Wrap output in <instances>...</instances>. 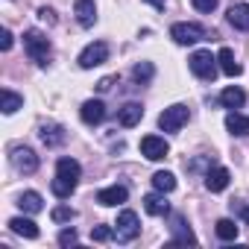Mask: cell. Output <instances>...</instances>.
Segmentation results:
<instances>
[{
  "mask_svg": "<svg viewBox=\"0 0 249 249\" xmlns=\"http://www.w3.org/2000/svg\"><path fill=\"white\" fill-rule=\"evenodd\" d=\"M188 117H191L188 106H170V108H164V111L159 114V126H161L164 132H179L185 123H188Z\"/></svg>",
  "mask_w": 249,
  "mask_h": 249,
  "instance_id": "3",
  "label": "cell"
},
{
  "mask_svg": "<svg viewBox=\"0 0 249 249\" xmlns=\"http://www.w3.org/2000/svg\"><path fill=\"white\" fill-rule=\"evenodd\" d=\"M38 18H41L44 24H56V12H53V9H47V6H41V9H38Z\"/></svg>",
  "mask_w": 249,
  "mask_h": 249,
  "instance_id": "33",
  "label": "cell"
},
{
  "mask_svg": "<svg viewBox=\"0 0 249 249\" xmlns=\"http://www.w3.org/2000/svg\"><path fill=\"white\" fill-rule=\"evenodd\" d=\"M138 231H141V220H138V214L135 211H120L117 214V223H114V237L120 240V243H129V240H135L138 237Z\"/></svg>",
  "mask_w": 249,
  "mask_h": 249,
  "instance_id": "2",
  "label": "cell"
},
{
  "mask_svg": "<svg viewBox=\"0 0 249 249\" xmlns=\"http://www.w3.org/2000/svg\"><path fill=\"white\" fill-rule=\"evenodd\" d=\"M153 188L161 191V194H170V191L176 188V176H173L170 170H159V173L153 176Z\"/></svg>",
  "mask_w": 249,
  "mask_h": 249,
  "instance_id": "24",
  "label": "cell"
},
{
  "mask_svg": "<svg viewBox=\"0 0 249 249\" xmlns=\"http://www.w3.org/2000/svg\"><path fill=\"white\" fill-rule=\"evenodd\" d=\"M50 188H53V194H56L59 199H68V196L76 191V185H71V182H65V179H59V176L53 179V185H50Z\"/></svg>",
  "mask_w": 249,
  "mask_h": 249,
  "instance_id": "28",
  "label": "cell"
},
{
  "mask_svg": "<svg viewBox=\"0 0 249 249\" xmlns=\"http://www.w3.org/2000/svg\"><path fill=\"white\" fill-rule=\"evenodd\" d=\"M188 62H191V71L199 79H214L217 76V56H211V50H196Z\"/></svg>",
  "mask_w": 249,
  "mask_h": 249,
  "instance_id": "4",
  "label": "cell"
},
{
  "mask_svg": "<svg viewBox=\"0 0 249 249\" xmlns=\"http://www.w3.org/2000/svg\"><path fill=\"white\" fill-rule=\"evenodd\" d=\"M229 24H231L234 30L249 33V3H234V6L229 9Z\"/></svg>",
  "mask_w": 249,
  "mask_h": 249,
  "instance_id": "17",
  "label": "cell"
},
{
  "mask_svg": "<svg viewBox=\"0 0 249 249\" xmlns=\"http://www.w3.org/2000/svg\"><path fill=\"white\" fill-rule=\"evenodd\" d=\"M229 179H231V173H229L226 167H211V170L205 173V188H208L211 194H220V191L229 188Z\"/></svg>",
  "mask_w": 249,
  "mask_h": 249,
  "instance_id": "12",
  "label": "cell"
},
{
  "mask_svg": "<svg viewBox=\"0 0 249 249\" xmlns=\"http://www.w3.org/2000/svg\"><path fill=\"white\" fill-rule=\"evenodd\" d=\"M76 240H79V237H76L73 229H62V231H59V246H73Z\"/></svg>",
  "mask_w": 249,
  "mask_h": 249,
  "instance_id": "31",
  "label": "cell"
},
{
  "mask_svg": "<svg viewBox=\"0 0 249 249\" xmlns=\"http://www.w3.org/2000/svg\"><path fill=\"white\" fill-rule=\"evenodd\" d=\"M9 229H12L18 237H27V240H36V237H38V226H36L30 217H12V220H9Z\"/></svg>",
  "mask_w": 249,
  "mask_h": 249,
  "instance_id": "16",
  "label": "cell"
},
{
  "mask_svg": "<svg viewBox=\"0 0 249 249\" xmlns=\"http://www.w3.org/2000/svg\"><path fill=\"white\" fill-rule=\"evenodd\" d=\"M12 41H15V38H12V33H9V30H3V36H0V47H3V50H12Z\"/></svg>",
  "mask_w": 249,
  "mask_h": 249,
  "instance_id": "34",
  "label": "cell"
},
{
  "mask_svg": "<svg viewBox=\"0 0 249 249\" xmlns=\"http://www.w3.org/2000/svg\"><path fill=\"white\" fill-rule=\"evenodd\" d=\"M170 38L176 41V44H196V41H202L205 38V30L199 27V24H173L170 27Z\"/></svg>",
  "mask_w": 249,
  "mask_h": 249,
  "instance_id": "5",
  "label": "cell"
},
{
  "mask_svg": "<svg viewBox=\"0 0 249 249\" xmlns=\"http://www.w3.org/2000/svg\"><path fill=\"white\" fill-rule=\"evenodd\" d=\"M226 129H229L231 135H237V138L249 135V117H243V114H237V111H229V114H226Z\"/></svg>",
  "mask_w": 249,
  "mask_h": 249,
  "instance_id": "18",
  "label": "cell"
},
{
  "mask_svg": "<svg viewBox=\"0 0 249 249\" xmlns=\"http://www.w3.org/2000/svg\"><path fill=\"white\" fill-rule=\"evenodd\" d=\"M79 114H82V120L88 123V126H97V123L106 120V106H103V100H85Z\"/></svg>",
  "mask_w": 249,
  "mask_h": 249,
  "instance_id": "10",
  "label": "cell"
},
{
  "mask_svg": "<svg viewBox=\"0 0 249 249\" xmlns=\"http://www.w3.org/2000/svg\"><path fill=\"white\" fill-rule=\"evenodd\" d=\"M217 62H220V71H223L226 76H240V65L234 62V53H231L229 47H220Z\"/></svg>",
  "mask_w": 249,
  "mask_h": 249,
  "instance_id": "20",
  "label": "cell"
},
{
  "mask_svg": "<svg viewBox=\"0 0 249 249\" xmlns=\"http://www.w3.org/2000/svg\"><path fill=\"white\" fill-rule=\"evenodd\" d=\"M167 153H170V144H167L161 135H144V138H141V156H144V159L161 161Z\"/></svg>",
  "mask_w": 249,
  "mask_h": 249,
  "instance_id": "7",
  "label": "cell"
},
{
  "mask_svg": "<svg viewBox=\"0 0 249 249\" xmlns=\"http://www.w3.org/2000/svg\"><path fill=\"white\" fill-rule=\"evenodd\" d=\"M240 217H243V220L249 223V205H246V208H240Z\"/></svg>",
  "mask_w": 249,
  "mask_h": 249,
  "instance_id": "37",
  "label": "cell"
},
{
  "mask_svg": "<svg viewBox=\"0 0 249 249\" xmlns=\"http://www.w3.org/2000/svg\"><path fill=\"white\" fill-rule=\"evenodd\" d=\"M18 205H21L27 214H38V211L44 208V202H41V194H36V191H27V194H21Z\"/></svg>",
  "mask_w": 249,
  "mask_h": 249,
  "instance_id": "23",
  "label": "cell"
},
{
  "mask_svg": "<svg viewBox=\"0 0 249 249\" xmlns=\"http://www.w3.org/2000/svg\"><path fill=\"white\" fill-rule=\"evenodd\" d=\"M196 12H214L217 9V0H191Z\"/></svg>",
  "mask_w": 249,
  "mask_h": 249,
  "instance_id": "32",
  "label": "cell"
},
{
  "mask_svg": "<svg viewBox=\"0 0 249 249\" xmlns=\"http://www.w3.org/2000/svg\"><path fill=\"white\" fill-rule=\"evenodd\" d=\"M147 3H150V6H156V9H164L167 0H147Z\"/></svg>",
  "mask_w": 249,
  "mask_h": 249,
  "instance_id": "36",
  "label": "cell"
},
{
  "mask_svg": "<svg viewBox=\"0 0 249 249\" xmlns=\"http://www.w3.org/2000/svg\"><path fill=\"white\" fill-rule=\"evenodd\" d=\"M153 73H156V68H153L150 62H138V65L132 68V79H135V82H141V85H144V82H150V79H153Z\"/></svg>",
  "mask_w": 249,
  "mask_h": 249,
  "instance_id": "27",
  "label": "cell"
},
{
  "mask_svg": "<svg viewBox=\"0 0 249 249\" xmlns=\"http://www.w3.org/2000/svg\"><path fill=\"white\" fill-rule=\"evenodd\" d=\"M243 100H246V94L240 91V88H223V94H220V103L226 106V108H240L243 106Z\"/></svg>",
  "mask_w": 249,
  "mask_h": 249,
  "instance_id": "22",
  "label": "cell"
},
{
  "mask_svg": "<svg viewBox=\"0 0 249 249\" xmlns=\"http://www.w3.org/2000/svg\"><path fill=\"white\" fill-rule=\"evenodd\" d=\"M108 59V44L106 41H94V44H88L82 53H79V68H85V71H91V68H97V65H103Z\"/></svg>",
  "mask_w": 249,
  "mask_h": 249,
  "instance_id": "6",
  "label": "cell"
},
{
  "mask_svg": "<svg viewBox=\"0 0 249 249\" xmlns=\"http://www.w3.org/2000/svg\"><path fill=\"white\" fill-rule=\"evenodd\" d=\"M12 164H15L21 173H36V170H38V156H36L30 147H15V150H12Z\"/></svg>",
  "mask_w": 249,
  "mask_h": 249,
  "instance_id": "8",
  "label": "cell"
},
{
  "mask_svg": "<svg viewBox=\"0 0 249 249\" xmlns=\"http://www.w3.org/2000/svg\"><path fill=\"white\" fill-rule=\"evenodd\" d=\"M126 196H129V191L123 188V185H111V188H103V191L97 194V202L106 205V208H111V205L126 202Z\"/></svg>",
  "mask_w": 249,
  "mask_h": 249,
  "instance_id": "13",
  "label": "cell"
},
{
  "mask_svg": "<svg viewBox=\"0 0 249 249\" xmlns=\"http://www.w3.org/2000/svg\"><path fill=\"white\" fill-rule=\"evenodd\" d=\"M141 117H144V106L141 103H126L123 108H117V123H120V126H126V129L138 126Z\"/></svg>",
  "mask_w": 249,
  "mask_h": 249,
  "instance_id": "9",
  "label": "cell"
},
{
  "mask_svg": "<svg viewBox=\"0 0 249 249\" xmlns=\"http://www.w3.org/2000/svg\"><path fill=\"white\" fill-rule=\"evenodd\" d=\"M173 231H176V240H173V243H194V240H196V237H194V231L185 226V220H182V217H176V220H173Z\"/></svg>",
  "mask_w": 249,
  "mask_h": 249,
  "instance_id": "26",
  "label": "cell"
},
{
  "mask_svg": "<svg viewBox=\"0 0 249 249\" xmlns=\"http://www.w3.org/2000/svg\"><path fill=\"white\" fill-rule=\"evenodd\" d=\"M144 211L153 214V217H164V214L170 211V202L164 199L161 191H159V194H147V196H144Z\"/></svg>",
  "mask_w": 249,
  "mask_h": 249,
  "instance_id": "15",
  "label": "cell"
},
{
  "mask_svg": "<svg viewBox=\"0 0 249 249\" xmlns=\"http://www.w3.org/2000/svg\"><path fill=\"white\" fill-rule=\"evenodd\" d=\"M0 108H3V114H15L18 108H24V97L9 91V88H3L0 91Z\"/></svg>",
  "mask_w": 249,
  "mask_h": 249,
  "instance_id": "19",
  "label": "cell"
},
{
  "mask_svg": "<svg viewBox=\"0 0 249 249\" xmlns=\"http://www.w3.org/2000/svg\"><path fill=\"white\" fill-rule=\"evenodd\" d=\"M24 47H27V53H30L33 62L47 65V59H50V41H47L44 33H38V30H27V33H24Z\"/></svg>",
  "mask_w": 249,
  "mask_h": 249,
  "instance_id": "1",
  "label": "cell"
},
{
  "mask_svg": "<svg viewBox=\"0 0 249 249\" xmlns=\"http://www.w3.org/2000/svg\"><path fill=\"white\" fill-rule=\"evenodd\" d=\"M56 176L59 179H65V182H71V185H76L79 182V176H82V167H79V161H73V159H59L56 161Z\"/></svg>",
  "mask_w": 249,
  "mask_h": 249,
  "instance_id": "11",
  "label": "cell"
},
{
  "mask_svg": "<svg viewBox=\"0 0 249 249\" xmlns=\"http://www.w3.org/2000/svg\"><path fill=\"white\" fill-rule=\"evenodd\" d=\"M217 237H220V240H237V226H234V220H229V217L217 220Z\"/></svg>",
  "mask_w": 249,
  "mask_h": 249,
  "instance_id": "25",
  "label": "cell"
},
{
  "mask_svg": "<svg viewBox=\"0 0 249 249\" xmlns=\"http://www.w3.org/2000/svg\"><path fill=\"white\" fill-rule=\"evenodd\" d=\"M73 15L82 27H94L97 24V6H94V0H76L73 3Z\"/></svg>",
  "mask_w": 249,
  "mask_h": 249,
  "instance_id": "14",
  "label": "cell"
},
{
  "mask_svg": "<svg viewBox=\"0 0 249 249\" xmlns=\"http://www.w3.org/2000/svg\"><path fill=\"white\" fill-rule=\"evenodd\" d=\"M50 217H53V223H71V220L76 217V211H73L71 205H56V208L50 211Z\"/></svg>",
  "mask_w": 249,
  "mask_h": 249,
  "instance_id": "29",
  "label": "cell"
},
{
  "mask_svg": "<svg viewBox=\"0 0 249 249\" xmlns=\"http://www.w3.org/2000/svg\"><path fill=\"white\" fill-rule=\"evenodd\" d=\"M111 237H114V231L108 226H94V231H91V240H97V243H106Z\"/></svg>",
  "mask_w": 249,
  "mask_h": 249,
  "instance_id": "30",
  "label": "cell"
},
{
  "mask_svg": "<svg viewBox=\"0 0 249 249\" xmlns=\"http://www.w3.org/2000/svg\"><path fill=\"white\" fill-rule=\"evenodd\" d=\"M41 141L47 147H59L65 141V129L59 126V123H44V126H41Z\"/></svg>",
  "mask_w": 249,
  "mask_h": 249,
  "instance_id": "21",
  "label": "cell"
},
{
  "mask_svg": "<svg viewBox=\"0 0 249 249\" xmlns=\"http://www.w3.org/2000/svg\"><path fill=\"white\" fill-rule=\"evenodd\" d=\"M111 85H114V76H106V79H100V85H97V88H100V91H108Z\"/></svg>",
  "mask_w": 249,
  "mask_h": 249,
  "instance_id": "35",
  "label": "cell"
}]
</instances>
